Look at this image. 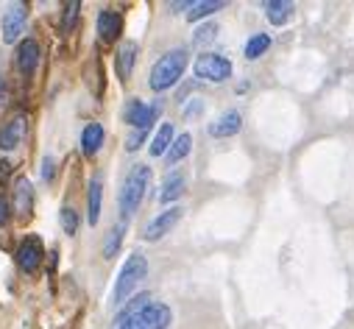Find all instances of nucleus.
Here are the masks:
<instances>
[{
    "label": "nucleus",
    "mask_w": 354,
    "mask_h": 329,
    "mask_svg": "<svg viewBox=\"0 0 354 329\" xmlns=\"http://www.w3.org/2000/svg\"><path fill=\"white\" fill-rule=\"evenodd\" d=\"M120 28H123V17H120V12H115V9H104V12L98 15V37H101L104 42H115V39L120 37Z\"/></svg>",
    "instance_id": "9d476101"
},
{
    "label": "nucleus",
    "mask_w": 354,
    "mask_h": 329,
    "mask_svg": "<svg viewBox=\"0 0 354 329\" xmlns=\"http://www.w3.org/2000/svg\"><path fill=\"white\" fill-rule=\"evenodd\" d=\"M185 70H187V50H182V48L167 50V53L159 56V62L153 64L148 84H151L153 93H165V90H170L176 81L185 75Z\"/></svg>",
    "instance_id": "f257e3e1"
},
{
    "label": "nucleus",
    "mask_w": 354,
    "mask_h": 329,
    "mask_svg": "<svg viewBox=\"0 0 354 329\" xmlns=\"http://www.w3.org/2000/svg\"><path fill=\"white\" fill-rule=\"evenodd\" d=\"M201 109H204V106H201V104H193V106H187V109H185V115H187V118H190V115H198V112H201Z\"/></svg>",
    "instance_id": "2f4dec72"
},
{
    "label": "nucleus",
    "mask_w": 354,
    "mask_h": 329,
    "mask_svg": "<svg viewBox=\"0 0 354 329\" xmlns=\"http://www.w3.org/2000/svg\"><path fill=\"white\" fill-rule=\"evenodd\" d=\"M185 190H187V176H185L182 171H173V173L162 182L159 201H162V204H170V201H176V198H182Z\"/></svg>",
    "instance_id": "4468645a"
},
{
    "label": "nucleus",
    "mask_w": 354,
    "mask_h": 329,
    "mask_svg": "<svg viewBox=\"0 0 354 329\" xmlns=\"http://www.w3.org/2000/svg\"><path fill=\"white\" fill-rule=\"evenodd\" d=\"M145 137H148V131H134V134L126 140V151H137V148L145 142Z\"/></svg>",
    "instance_id": "c85d7f7f"
},
{
    "label": "nucleus",
    "mask_w": 354,
    "mask_h": 329,
    "mask_svg": "<svg viewBox=\"0 0 354 329\" xmlns=\"http://www.w3.org/2000/svg\"><path fill=\"white\" fill-rule=\"evenodd\" d=\"M42 176L45 179H53V159H45L42 162Z\"/></svg>",
    "instance_id": "7c9ffc66"
},
{
    "label": "nucleus",
    "mask_w": 354,
    "mask_h": 329,
    "mask_svg": "<svg viewBox=\"0 0 354 329\" xmlns=\"http://www.w3.org/2000/svg\"><path fill=\"white\" fill-rule=\"evenodd\" d=\"M9 223V201L0 196V226H6Z\"/></svg>",
    "instance_id": "c756f323"
},
{
    "label": "nucleus",
    "mask_w": 354,
    "mask_h": 329,
    "mask_svg": "<svg viewBox=\"0 0 354 329\" xmlns=\"http://www.w3.org/2000/svg\"><path fill=\"white\" fill-rule=\"evenodd\" d=\"M78 9H81V3H78V0H70V3H64V15H62V31H70V28L75 26Z\"/></svg>",
    "instance_id": "a878e982"
},
{
    "label": "nucleus",
    "mask_w": 354,
    "mask_h": 329,
    "mask_svg": "<svg viewBox=\"0 0 354 329\" xmlns=\"http://www.w3.org/2000/svg\"><path fill=\"white\" fill-rule=\"evenodd\" d=\"M59 218H62V229H64V234H75V229H78V212H75L73 207H64Z\"/></svg>",
    "instance_id": "bb28decb"
},
{
    "label": "nucleus",
    "mask_w": 354,
    "mask_h": 329,
    "mask_svg": "<svg viewBox=\"0 0 354 329\" xmlns=\"http://www.w3.org/2000/svg\"><path fill=\"white\" fill-rule=\"evenodd\" d=\"M271 48V37L268 34H254L251 39H248V45H245V59H259L265 50Z\"/></svg>",
    "instance_id": "b1692460"
},
{
    "label": "nucleus",
    "mask_w": 354,
    "mask_h": 329,
    "mask_svg": "<svg viewBox=\"0 0 354 329\" xmlns=\"http://www.w3.org/2000/svg\"><path fill=\"white\" fill-rule=\"evenodd\" d=\"M39 64V42L37 39H23L17 45V67L23 75H31Z\"/></svg>",
    "instance_id": "9b49d317"
},
{
    "label": "nucleus",
    "mask_w": 354,
    "mask_h": 329,
    "mask_svg": "<svg viewBox=\"0 0 354 329\" xmlns=\"http://www.w3.org/2000/svg\"><path fill=\"white\" fill-rule=\"evenodd\" d=\"M26 23H28L26 6H12L6 12V17H3V42H9V45L17 42L23 37V31H26Z\"/></svg>",
    "instance_id": "1a4fd4ad"
},
{
    "label": "nucleus",
    "mask_w": 354,
    "mask_h": 329,
    "mask_svg": "<svg viewBox=\"0 0 354 329\" xmlns=\"http://www.w3.org/2000/svg\"><path fill=\"white\" fill-rule=\"evenodd\" d=\"M265 9H268V20L274 26H285L293 17V3H288V0H271Z\"/></svg>",
    "instance_id": "aec40b11"
},
{
    "label": "nucleus",
    "mask_w": 354,
    "mask_h": 329,
    "mask_svg": "<svg viewBox=\"0 0 354 329\" xmlns=\"http://www.w3.org/2000/svg\"><path fill=\"white\" fill-rule=\"evenodd\" d=\"M148 304H151V296H148V293H140V296H134V299H129V301H126V307H123V310L118 312V318H115V323L120 326L123 321H129L131 315H137V312H140V310H145Z\"/></svg>",
    "instance_id": "4be33fe9"
},
{
    "label": "nucleus",
    "mask_w": 354,
    "mask_h": 329,
    "mask_svg": "<svg viewBox=\"0 0 354 329\" xmlns=\"http://www.w3.org/2000/svg\"><path fill=\"white\" fill-rule=\"evenodd\" d=\"M218 34V26L215 23H209V26H201L198 31H196V39L193 42H207V39H212Z\"/></svg>",
    "instance_id": "cd10ccee"
},
{
    "label": "nucleus",
    "mask_w": 354,
    "mask_h": 329,
    "mask_svg": "<svg viewBox=\"0 0 354 329\" xmlns=\"http://www.w3.org/2000/svg\"><path fill=\"white\" fill-rule=\"evenodd\" d=\"M101 198H104V185L95 176L90 182V196H86V220H90L93 226L101 220Z\"/></svg>",
    "instance_id": "2eb2a0df"
},
{
    "label": "nucleus",
    "mask_w": 354,
    "mask_h": 329,
    "mask_svg": "<svg viewBox=\"0 0 354 329\" xmlns=\"http://www.w3.org/2000/svg\"><path fill=\"white\" fill-rule=\"evenodd\" d=\"M226 3L223 0H204V3H190V12H187V20L190 23H196V20H201V17H207V15H212V12H218V9H223Z\"/></svg>",
    "instance_id": "5701e85b"
},
{
    "label": "nucleus",
    "mask_w": 354,
    "mask_h": 329,
    "mask_svg": "<svg viewBox=\"0 0 354 329\" xmlns=\"http://www.w3.org/2000/svg\"><path fill=\"white\" fill-rule=\"evenodd\" d=\"M42 257H45V249H42V240L37 234L26 237L17 249V265L26 271V274H34L39 265H42Z\"/></svg>",
    "instance_id": "6e6552de"
},
{
    "label": "nucleus",
    "mask_w": 354,
    "mask_h": 329,
    "mask_svg": "<svg viewBox=\"0 0 354 329\" xmlns=\"http://www.w3.org/2000/svg\"><path fill=\"white\" fill-rule=\"evenodd\" d=\"M159 112H162V104H142V101H129L126 104V123L129 126H134L137 131H148L151 129V123L159 118Z\"/></svg>",
    "instance_id": "423d86ee"
},
{
    "label": "nucleus",
    "mask_w": 354,
    "mask_h": 329,
    "mask_svg": "<svg viewBox=\"0 0 354 329\" xmlns=\"http://www.w3.org/2000/svg\"><path fill=\"white\" fill-rule=\"evenodd\" d=\"M182 207H170V209H165V212H159L153 220H148V226H145V240L148 243H156V240H162L165 234H170V229L182 220Z\"/></svg>",
    "instance_id": "0eeeda50"
},
{
    "label": "nucleus",
    "mask_w": 354,
    "mask_h": 329,
    "mask_svg": "<svg viewBox=\"0 0 354 329\" xmlns=\"http://www.w3.org/2000/svg\"><path fill=\"white\" fill-rule=\"evenodd\" d=\"M145 276H148V260H145L142 254H131V257L123 263V268H120V274H118V279H115L112 304H115V307L126 304L129 296L137 290V285H140Z\"/></svg>",
    "instance_id": "7ed1b4c3"
},
{
    "label": "nucleus",
    "mask_w": 354,
    "mask_h": 329,
    "mask_svg": "<svg viewBox=\"0 0 354 329\" xmlns=\"http://www.w3.org/2000/svg\"><path fill=\"white\" fill-rule=\"evenodd\" d=\"M31 207H34V190H31V182H28V179H20L17 187H15V209L26 218V215H31Z\"/></svg>",
    "instance_id": "a211bd4d"
},
{
    "label": "nucleus",
    "mask_w": 354,
    "mask_h": 329,
    "mask_svg": "<svg viewBox=\"0 0 354 329\" xmlns=\"http://www.w3.org/2000/svg\"><path fill=\"white\" fill-rule=\"evenodd\" d=\"M26 137V118H15L0 129V151H15Z\"/></svg>",
    "instance_id": "ddd939ff"
},
{
    "label": "nucleus",
    "mask_w": 354,
    "mask_h": 329,
    "mask_svg": "<svg viewBox=\"0 0 354 329\" xmlns=\"http://www.w3.org/2000/svg\"><path fill=\"white\" fill-rule=\"evenodd\" d=\"M148 182H151V168L148 164H134V168L129 171L126 182L120 187V196H118V207H120L123 220L131 218L140 209V204L145 198V190H148Z\"/></svg>",
    "instance_id": "f03ea898"
},
{
    "label": "nucleus",
    "mask_w": 354,
    "mask_h": 329,
    "mask_svg": "<svg viewBox=\"0 0 354 329\" xmlns=\"http://www.w3.org/2000/svg\"><path fill=\"white\" fill-rule=\"evenodd\" d=\"M196 75L201 81H209V84H223V81L232 75V62L226 56H218V53H204L196 62Z\"/></svg>",
    "instance_id": "39448f33"
},
{
    "label": "nucleus",
    "mask_w": 354,
    "mask_h": 329,
    "mask_svg": "<svg viewBox=\"0 0 354 329\" xmlns=\"http://www.w3.org/2000/svg\"><path fill=\"white\" fill-rule=\"evenodd\" d=\"M240 129H243V115L232 109V112H223L215 123H209L207 131H209V137H234Z\"/></svg>",
    "instance_id": "f8f14e48"
},
{
    "label": "nucleus",
    "mask_w": 354,
    "mask_h": 329,
    "mask_svg": "<svg viewBox=\"0 0 354 329\" xmlns=\"http://www.w3.org/2000/svg\"><path fill=\"white\" fill-rule=\"evenodd\" d=\"M170 142H173V123H165L156 131V137L151 140V156H165L167 148H170Z\"/></svg>",
    "instance_id": "412c9836"
},
{
    "label": "nucleus",
    "mask_w": 354,
    "mask_h": 329,
    "mask_svg": "<svg viewBox=\"0 0 354 329\" xmlns=\"http://www.w3.org/2000/svg\"><path fill=\"white\" fill-rule=\"evenodd\" d=\"M123 234H126V223H118L109 234H106V243H104V257H115L120 243H123Z\"/></svg>",
    "instance_id": "393cba45"
},
{
    "label": "nucleus",
    "mask_w": 354,
    "mask_h": 329,
    "mask_svg": "<svg viewBox=\"0 0 354 329\" xmlns=\"http://www.w3.org/2000/svg\"><path fill=\"white\" fill-rule=\"evenodd\" d=\"M190 148H193V137L190 134H179V137H173V142H170V148H167V162L170 164H179L187 153H190Z\"/></svg>",
    "instance_id": "6ab92c4d"
},
{
    "label": "nucleus",
    "mask_w": 354,
    "mask_h": 329,
    "mask_svg": "<svg viewBox=\"0 0 354 329\" xmlns=\"http://www.w3.org/2000/svg\"><path fill=\"white\" fill-rule=\"evenodd\" d=\"M173 321L170 307L165 304H148L145 310H140L137 315H131L129 321H123L118 329H167Z\"/></svg>",
    "instance_id": "20e7f679"
},
{
    "label": "nucleus",
    "mask_w": 354,
    "mask_h": 329,
    "mask_svg": "<svg viewBox=\"0 0 354 329\" xmlns=\"http://www.w3.org/2000/svg\"><path fill=\"white\" fill-rule=\"evenodd\" d=\"M101 145H104V126L101 123H90L81 131V148H84L86 156H93V153L101 151Z\"/></svg>",
    "instance_id": "dca6fc26"
},
{
    "label": "nucleus",
    "mask_w": 354,
    "mask_h": 329,
    "mask_svg": "<svg viewBox=\"0 0 354 329\" xmlns=\"http://www.w3.org/2000/svg\"><path fill=\"white\" fill-rule=\"evenodd\" d=\"M134 62H137V42H123L120 50H118V73H120L123 81L131 78Z\"/></svg>",
    "instance_id": "f3484780"
}]
</instances>
